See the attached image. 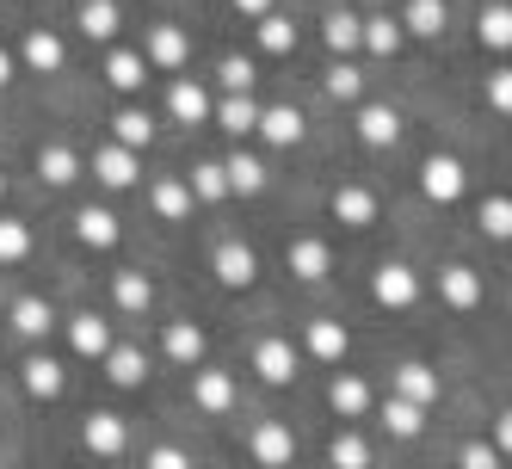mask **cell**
Returning <instances> with one entry per match:
<instances>
[{
	"mask_svg": "<svg viewBox=\"0 0 512 469\" xmlns=\"http://www.w3.org/2000/svg\"><path fill=\"white\" fill-rule=\"evenodd\" d=\"M438 303L445 309H457V315H475L488 303V284H482V272L475 266H463V260H451L445 272H438Z\"/></svg>",
	"mask_w": 512,
	"mask_h": 469,
	"instance_id": "6da1fadb",
	"label": "cell"
},
{
	"mask_svg": "<svg viewBox=\"0 0 512 469\" xmlns=\"http://www.w3.org/2000/svg\"><path fill=\"white\" fill-rule=\"evenodd\" d=\"M371 297H377L383 309H414V303H420V272H414L408 260H383V266L371 272Z\"/></svg>",
	"mask_w": 512,
	"mask_h": 469,
	"instance_id": "7a4b0ae2",
	"label": "cell"
},
{
	"mask_svg": "<svg viewBox=\"0 0 512 469\" xmlns=\"http://www.w3.org/2000/svg\"><path fill=\"white\" fill-rule=\"evenodd\" d=\"M420 192H426L432 204H457V198L469 192L463 161H457V155H426V161H420Z\"/></svg>",
	"mask_w": 512,
	"mask_h": 469,
	"instance_id": "3957f363",
	"label": "cell"
},
{
	"mask_svg": "<svg viewBox=\"0 0 512 469\" xmlns=\"http://www.w3.org/2000/svg\"><path fill=\"white\" fill-rule=\"evenodd\" d=\"M247 451H253V463H260V469H290L297 439H290L284 420H260V426H253V439H247Z\"/></svg>",
	"mask_w": 512,
	"mask_h": 469,
	"instance_id": "277c9868",
	"label": "cell"
},
{
	"mask_svg": "<svg viewBox=\"0 0 512 469\" xmlns=\"http://www.w3.org/2000/svg\"><path fill=\"white\" fill-rule=\"evenodd\" d=\"M284 266H290V272H297L303 284H321L327 272H334V247H327L321 235H297V241H290V247H284Z\"/></svg>",
	"mask_w": 512,
	"mask_h": 469,
	"instance_id": "5b68a950",
	"label": "cell"
},
{
	"mask_svg": "<svg viewBox=\"0 0 512 469\" xmlns=\"http://www.w3.org/2000/svg\"><path fill=\"white\" fill-rule=\"evenodd\" d=\"M297 365H303V352L290 346L284 334H266L260 346H253V371H260L266 383H290V377H297Z\"/></svg>",
	"mask_w": 512,
	"mask_h": 469,
	"instance_id": "8992f818",
	"label": "cell"
},
{
	"mask_svg": "<svg viewBox=\"0 0 512 469\" xmlns=\"http://www.w3.org/2000/svg\"><path fill=\"white\" fill-rule=\"evenodd\" d=\"M81 439H87V451H93V457H124V445H130V426H124V414L99 408V414H87Z\"/></svg>",
	"mask_w": 512,
	"mask_h": 469,
	"instance_id": "52a82bcc",
	"label": "cell"
},
{
	"mask_svg": "<svg viewBox=\"0 0 512 469\" xmlns=\"http://www.w3.org/2000/svg\"><path fill=\"white\" fill-rule=\"evenodd\" d=\"M216 278H223L229 284V291H247V284L253 278H260V254H253V247L247 241H223V247H216Z\"/></svg>",
	"mask_w": 512,
	"mask_h": 469,
	"instance_id": "ba28073f",
	"label": "cell"
},
{
	"mask_svg": "<svg viewBox=\"0 0 512 469\" xmlns=\"http://www.w3.org/2000/svg\"><path fill=\"white\" fill-rule=\"evenodd\" d=\"M358 142L364 149H395L401 142V112L395 105H358Z\"/></svg>",
	"mask_w": 512,
	"mask_h": 469,
	"instance_id": "9c48e42d",
	"label": "cell"
},
{
	"mask_svg": "<svg viewBox=\"0 0 512 469\" xmlns=\"http://www.w3.org/2000/svg\"><path fill=\"white\" fill-rule=\"evenodd\" d=\"M260 142H272V149H297L303 142V112L297 105H260V130H253Z\"/></svg>",
	"mask_w": 512,
	"mask_h": 469,
	"instance_id": "30bf717a",
	"label": "cell"
},
{
	"mask_svg": "<svg viewBox=\"0 0 512 469\" xmlns=\"http://www.w3.org/2000/svg\"><path fill=\"white\" fill-rule=\"evenodd\" d=\"M438 371L432 365H420V358H408V365H395V389L389 395H401V402H420V408H432L438 402Z\"/></svg>",
	"mask_w": 512,
	"mask_h": 469,
	"instance_id": "8fae6325",
	"label": "cell"
},
{
	"mask_svg": "<svg viewBox=\"0 0 512 469\" xmlns=\"http://www.w3.org/2000/svg\"><path fill=\"white\" fill-rule=\"evenodd\" d=\"M136 173H142V161L130 149H118V142H105V149L93 155V179H99V186H112V192L136 186Z\"/></svg>",
	"mask_w": 512,
	"mask_h": 469,
	"instance_id": "7c38bea8",
	"label": "cell"
},
{
	"mask_svg": "<svg viewBox=\"0 0 512 469\" xmlns=\"http://www.w3.org/2000/svg\"><path fill=\"white\" fill-rule=\"evenodd\" d=\"M235 377L229 371H192V402L204 408V414H229L235 408Z\"/></svg>",
	"mask_w": 512,
	"mask_h": 469,
	"instance_id": "4fadbf2b",
	"label": "cell"
},
{
	"mask_svg": "<svg viewBox=\"0 0 512 469\" xmlns=\"http://www.w3.org/2000/svg\"><path fill=\"white\" fill-rule=\"evenodd\" d=\"M142 56H149V68H186L192 38H186L179 25H155V31H149V50H142Z\"/></svg>",
	"mask_w": 512,
	"mask_h": 469,
	"instance_id": "5bb4252c",
	"label": "cell"
},
{
	"mask_svg": "<svg viewBox=\"0 0 512 469\" xmlns=\"http://www.w3.org/2000/svg\"><path fill=\"white\" fill-rule=\"evenodd\" d=\"M334 216L346 229H371L377 223V192L371 186H334Z\"/></svg>",
	"mask_w": 512,
	"mask_h": 469,
	"instance_id": "9a60e30c",
	"label": "cell"
},
{
	"mask_svg": "<svg viewBox=\"0 0 512 469\" xmlns=\"http://www.w3.org/2000/svg\"><path fill=\"white\" fill-rule=\"evenodd\" d=\"M327 408H334L340 420H358L364 408H371V383L352 377V371H340L334 383H327Z\"/></svg>",
	"mask_w": 512,
	"mask_h": 469,
	"instance_id": "2e32d148",
	"label": "cell"
},
{
	"mask_svg": "<svg viewBox=\"0 0 512 469\" xmlns=\"http://www.w3.org/2000/svg\"><path fill=\"white\" fill-rule=\"evenodd\" d=\"M75 235L105 254V247H118V235H124V229H118V216L105 210V204H87V210H75Z\"/></svg>",
	"mask_w": 512,
	"mask_h": 469,
	"instance_id": "e0dca14e",
	"label": "cell"
},
{
	"mask_svg": "<svg viewBox=\"0 0 512 469\" xmlns=\"http://www.w3.org/2000/svg\"><path fill=\"white\" fill-rule=\"evenodd\" d=\"M475 38H482V50H494V56H512V7L488 0L482 19H475Z\"/></svg>",
	"mask_w": 512,
	"mask_h": 469,
	"instance_id": "ac0fdd59",
	"label": "cell"
},
{
	"mask_svg": "<svg viewBox=\"0 0 512 469\" xmlns=\"http://www.w3.org/2000/svg\"><path fill=\"white\" fill-rule=\"evenodd\" d=\"M68 346H75L81 358H105V352H112V321L75 315V321H68Z\"/></svg>",
	"mask_w": 512,
	"mask_h": 469,
	"instance_id": "d6986e66",
	"label": "cell"
},
{
	"mask_svg": "<svg viewBox=\"0 0 512 469\" xmlns=\"http://www.w3.org/2000/svg\"><path fill=\"white\" fill-rule=\"evenodd\" d=\"M303 346H309V358H321V365H340L346 346H352V334L340 328V321L321 315V321H309V340H303Z\"/></svg>",
	"mask_w": 512,
	"mask_h": 469,
	"instance_id": "ffe728a7",
	"label": "cell"
},
{
	"mask_svg": "<svg viewBox=\"0 0 512 469\" xmlns=\"http://www.w3.org/2000/svg\"><path fill=\"white\" fill-rule=\"evenodd\" d=\"M167 112H173L179 124H204L216 105H210V93H204L198 81H173V87H167Z\"/></svg>",
	"mask_w": 512,
	"mask_h": 469,
	"instance_id": "44dd1931",
	"label": "cell"
},
{
	"mask_svg": "<svg viewBox=\"0 0 512 469\" xmlns=\"http://www.w3.org/2000/svg\"><path fill=\"white\" fill-rule=\"evenodd\" d=\"M210 118H216V124H223V130L241 142V136H253V130H260V105H253V93H229V99L216 105Z\"/></svg>",
	"mask_w": 512,
	"mask_h": 469,
	"instance_id": "7402d4cb",
	"label": "cell"
},
{
	"mask_svg": "<svg viewBox=\"0 0 512 469\" xmlns=\"http://www.w3.org/2000/svg\"><path fill=\"white\" fill-rule=\"evenodd\" d=\"M395 19H401V31H414V38H438L445 19H451V7H445V0H408Z\"/></svg>",
	"mask_w": 512,
	"mask_h": 469,
	"instance_id": "603a6c76",
	"label": "cell"
},
{
	"mask_svg": "<svg viewBox=\"0 0 512 469\" xmlns=\"http://www.w3.org/2000/svg\"><path fill=\"white\" fill-rule=\"evenodd\" d=\"M112 136H118V149H149L155 142V124H149V112L142 105H118V118H112Z\"/></svg>",
	"mask_w": 512,
	"mask_h": 469,
	"instance_id": "cb8c5ba5",
	"label": "cell"
},
{
	"mask_svg": "<svg viewBox=\"0 0 512 469\" xmlns=\"http://www.w3.org/2000/svg\"><path fill=\"white\" fill-rule=\"evenodd\" d=\"M105 81H112L118 93H142V81H149V56H142V50H112Z\"/></svg>",
	"mask_w": 512,
	"mask_h": 469,
	"instance_id": "d4e9b609",
	"label": "cell"
},
{
	"mask_svg": "<svg viewBox=\"0 0 512 469\" xmlns=\"http://www.w3.org/2000/svg\"><path fill=\"white\" fill-rule=\"evenodd\" d=\"M105 377H112L118 389H142V377H149L142 346H112V352H105Z\"/></svg>",
	"mask_w": 512,
	"mask_h": 469,
	"instance_id": "484cf974",
	"label": "cell"
},
{
	"mask_svg": "<svg viewBox=\"0 0 512 469\" xmlns=\"http://www.w3.org/2000/svg\"><path fill=\"white\" fill-rule=\"evenodd\" d=\"M50 328H56V309H50L44 297H19V303H13V334H19V340H44Z\"/></svg>",
	"mask_w": 512,
	"mask_h": 469,
	"instance_id": "4316f807",
	"label": "cell"
},
{
	"mask_svg": "<svg viewBox=\"0 0 512 469\" xmlns=\"http://www.w3.org/2000/svg\"><path fill=\"white\" fill-rule=\"evenodd\" d=\"M223 173H229V192H241V198L266 192V161H260V155H247V149H235V155L223 161Z\"/></svg>",
	"mask_w": 512,
	"mask_h": 469,
	"instance_id": "83f0119b",
	"label": "cell"
},
{
	"mask_svg": "<svg viewBox=\"0 0 512 469\" xmlns=\"http://www.w3.org/2000/svg\"><path fill=\"white\" fill-rule=\"evenodd\" d=\"M25 389L38 395V402H56V395H62V365H56L50 352H31L25 358Z\"/></svg>",
	"mask_w": 512,
	"mask_h": 469,
	"instance_id": "f1b7e54d",
	"label": "cell"
},
{
	"mask_svg": "<svg viewBox=\"0 0 512 469\" xmlns=\"http://www.w3.org/2000/svg\"><path fill=\"white\" fill-rule=\"evenodd\" d=\"M321 38H327V50H334V56H346V50L364 44V19L340 7V13H327V19H321Z\"/></svg>",
	"mask_w": 512,
	"mask_h": 469,
	"instance_id": "f546056e",
	"label": "cell"
},
{
	"mask_svg": "<svg viewBox=\"0 0 512 469\" xmlns=\"http://www.w3.org/2000/svg\"><path fill=\"white\" fill-rule=\"evenodd\" d=\"M38 173L50 179V186H75V179H81V155L62 149V142H44V149H38Z\"/></svg>",
	"mask_w": 512,
	"mask_h": 469,
	"instance_id": "4dcf8cb0",
	"label": "cell"
},
{
	"mask_svg": "<svg viewBox=\"0 0 512 469\" xmlns=\"http://www.w3.org/2000/svg\"><path fill=\"white\" fill-rule=\"evenodd\" d=\"M186 186H192V204H216V198H229V173L223 161H198L186 173Z\"/></svg>",
	"mask_w": 512,
	"mask_h": 469,
	"instance_id": "1f68e13d",
	"label": "cell"
},
{
	"mask_svg": "<svg viewBox=\"0 0 512 469\" xmlns=\"http://www.w3.org/2000/svg\"><path fill=\"white\" fill-rule=\"evenodd\" d=\"M81 38H99V44H112L118 38V7L112 0H81Z\"/></svg>",
	"mask_w": 512,
	"mask_h": 469,
	"instance_id": "d6a6232c",
	"label": "cell"
},
{
	"mask_svg": "<svg viewBox=\"0 0 512 469\" xmlns=\"http://www.w3.org/2000/svg\"><path fill=\"white\" fill-rule=\"evenodd\" d=\"M383 426L395 432V439H420V432H426V408H420V402H401V395H389V402H383Z\"/></svg>",
	"mask_w": 512,
	"mask_h": 469,
	"instance_id": "836d02e7",
	"label": "cell"
},
{
	"mask_svg": "<svg viewBox=\"0 0 512 469\" xmlns=\"http://www.w3.org/2000/svg\"><path fill=\"white\" fill-rule=\"evenodd\" d=\"M155 216H161V223H186V216H192V186H186V179H161V186H155Z\"/></svg>",
	"mask_w": 512,
	"mask_h": 469,
	"instance_id": "e575fe53",
	"label": "cell"
},
{
	"mask_svg": "<svg viewBox=\"0 0 512 469\" xmlns=\"http://www.w3.org/2000/svg\"><path fill=\"white\" fill-rule=\"evenodd\" d=\"M167 358H173V365H198V358H204V328H198V321H173V328H167Z\"/></svg>",
	"mask_w": 512,
	"mask_h": 469,
	"instance_id": "d590c367",
	"label": "cell"
},
{
	"mask_svg": "<svg viewBox=\"0 0 512 469\" xmlns=\"http://www.w3.org/2000/svg\"><path fill=\"white\" fill-rule=\"evenodd\" d=\"M25 62L31 68H38V75H56V68H62V38H56V31H25Z\"/></svg>",
	"mask_w": 512,
	"mask_h": 469,
	"instance_id": "8d00e7d4",
	"label": "cell"
},
{
	"mask_svg": "<svg viewBox=\"0 0 512 469\" xmlns=\"http://www.w3.org/2000/svg\"><path fill=\"white\" fill-rule=\"evenodd\" d=\"M401 38H408V31H401V19L377 13V19H364V44H358V50H371V56H395V50H401Z\"/></svg>",
	"mask_w": 512,
	"mask_h": 469,
	"instance_id": "74e56055",
	"label": "cell"
},
{
	"mask_svg": "<svg viewBox=\"0 0 512 469\" xmlns=\"http://www.w3.org/2000/svg\"><path fill=\"white\" fill-rule=\"evenodd\" d=\"M475 223H482V235H494V241H512V198L506 192H488L482 210H475Z\"/></svg>",
	"mask_w": 512,
	"mask_h": 469,
	"instance_id": "f35d334b",
	"label": "cell"
},
{
	"mask_svg": "<svg viewBox=\"0 0 512 469\" xmlns=\"http://www.w3.org/2000/svg\"><path fill=\"white\" fill-rule=\"evenodd\" d=\"M112 291H118V309H124V315H142V309L155 303V284L142 278V272H118V284H112Z\"/></svg>",
	"mask_w": 512,
	"mask_h": 469,
	"instance_id": "ab89813d",
	"label": "cell"
},
{
	"mask_svg": "<svg viewBox=\"0 0 512 469\" xmlns=\"http://www.w3.org/2000/svg\"><path fill=\"white\" fill-rule=\"evenodd\" d=\"M327 463H334V469H371V445H364L358 432H334V445H327Z\"/></svg>",
	"mask_w": 512,
	"mask_h": 469,
	"instance_id": "60d3db41",
	"label": "cell"
},
{
	"mask_svg": "<svg viewBox=\"0 0 512 469\" xmlns=\"http://www.w3.org/2000/svg\"><path fill=\"white\" fill-rule=\"evenodd\" d=\"M216 81H223V93H253L260 68H253V56H223L216 62Z\"/></svg>",
	"mask_w": 512,
	"mask_h": 469,
	"instance_id": "b9f144b4",
	"label": "cell"
},
{
	"mask_svg": "<svg viewBox=\"0 0 512 469\" xmlns=\"http://www.w3.org/2000/svg\"><path fill=\"white\" fill-rule=\"evenodd\" d=\"M327 99H340V105H358V99H364V75H358L352 62H334V68H327Z\"/></svg>",
	"mask_w": 512,
	"mask_h": 469,
	"instance_id": "7bdbcfd3",
	"label": "cell"
},
{
	"mask_svg": "<svg viewBox=\"0 0 512 469\" xmlns=\"http://www.w3.org/2000/svg\"><path fill=\"white\" fill-rule=\"evenodd\" d=\"M260 50H272V56L297 50V25H290L284 13H266V19H260Z\"/></svg>",
	"mask_w": 512,
	"mask_h": 469,
	"instance_id": "ee69618b",
	"label": "cell"
},
{
	"mask_svg": "<svg viewBox=\"0 0 512 469\" xmlns=\"http://www.w3.org/2000/svg\"><path fill=\"white\" fill-rule=\"evenodd\" d=\"M482 99H488V112L512 118V68H494V75L482 81Z\"/></svg>",
	"mask_w": 512,
	"mask_h": 469,
	"instance_id": "f6af8a7d",
	"label": "cell"
},
{
	"mask_svg": "<svg viewBox=\"0 0 512 469\" xmlns=\"http://www.w3.org/2000/svg\"><path fill=\"white\" fill-rule=\"evenodd\" d=\"M25 247H31V229L25 223H13V216H0V260H25Z\"/></svg>",
	"mask_w": 512,
	"mask_h": 469,
	"instance_id": "bcb514c9",
	"label": "cell"
},
{
	"mask_svg": "<svg viewBox=\"0 0 512 469\" xmlns=\"http://www.w3.org/2000/svg\"><path fill=\"white\" fill-rule=\"evenodd\" d=\"M500 463H506V457H500L488 439H469V445L457 451V469H500Z\"/></svg>",
	"mask_w": 512,
	"mask_h": 469,
	"instance_id": "7dc6e473",
	"label": "cell"
},
{
	"mask_svg": "<svg viewBox=\"0 0 512 469\" xmlns=\"http://www.w3.org/2000/svg\"><path fill=\"white\" fill-rule=\"evenodd\" d=\"M142 469H192V451H179V445H155L149 457H142Z\"/></svg>",
	"mask_w": 512,
	"mask_h": 469,
	"instance_id": "c3c4849f",
	"label": "cell"
},
{
	"mask_svg": "<svg viewBox=\"0 0 512 469\" xmlns=\"http://www.w3.org/2000/svg\"><path fill=\"white\" fill-rule=\"evenodd\" d=\"M488 445H494L500 457H512V408H500V414H494V439H488Z\"/></svg>",
	"mask_w": 512,
	"mask_h": 469,
	"instance_id": "681fc988",
	"label": "cell"
},
{
	"mask_svg": "<svg viewBox=\"0 0 512 469\" xmlns=\"http://www.w3.org/2000/svg\"><path fill=\"white\" fill-rule=\"evenodd\" d=\"M235 13H241V19H266L272 0H235Z\"/></svg>",
	"mask_w": 512,
	"mask_h": 469,
	"instance_id": "f907efd6",
	"label": "cell"
},
{
	"mask_svg": "<svg viewBox=\"0 0 512 469\" xmlns=\"http://www.w3.org/2000/svg\"><path fill=\"white\" fill-rule=\"evenodd\" d=\"M7 81H13V56H7V50H0V87H7Z\"/></svg>",
	"mask_w": 512,
	"mask_h": 469,
	"instance_id": "816d5d0a",
	"label": "cell"
},
{
	"mask_svg": "<svg viewBox=\"0 0 512 469\" xmlns=\"http://www.w3.org/2000/svg\"><path fill=\"white\" fill-rule=\"evenodd\" d=\"M0 192H7V179H0Z\"/></svg>",
	"mask_w": 512,
	"mask_h": 469,
	"instance_id": "f5cc1de1",
	"label": "cell"
}]
</instances>
